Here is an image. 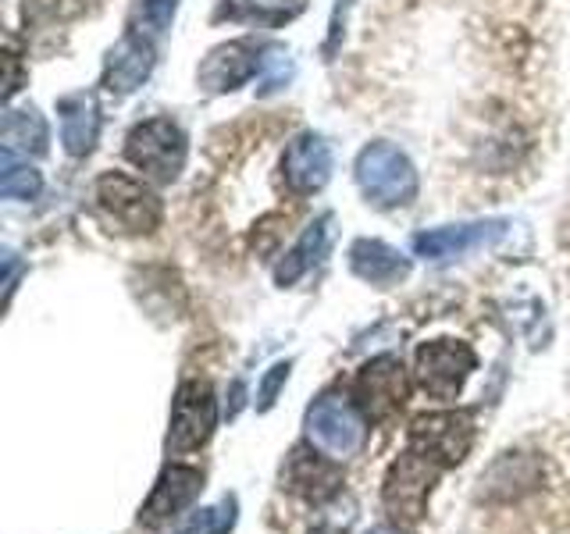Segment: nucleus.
Instances as JSON below:
<instances>
[{"label": "nucleus", "mask_w": 570, "mask_h": 534, "mask_svg": "<svg viewBox=\"0 0 570 534\" xmlns=\"http://www.w3.org/2000/svg\"><path fill=\"white\" fill-rule=\"evenodd\" d=\"M307 438L332 459H353L367 445V414L350 396L328 392L307 409Z\"/></svg>", "instance_id": "f257e3e1"}, {"label": "nucleus", "mask_w": 570, "mask_h": 534, "mask_svg": "<svg viewBox=\"0 0 570 534\" xmlns=\"http://www.w3.org/2000/svg\"><path fill=\"white\" fill-rule=\"evenodd\" d=\"M356 182L364 196L382 210L406 207L417 196V171L410 157L392 142H371L356 157Z\"/></svg>", "instance_id": "f03ea898"}, {"label": "nucleus", "mask_w": 570, "mask_h": 534, "mask_svg": "<svg viewBox=\"0 0 570 534\" xmlns=\"http://www.w3.org/2000/svg\"><path fill=\"white\" fill-rule=\"evenodd\" d=\"M125 157L154 182H175L186 168V132L171 118H147L125 136Z\"/></svg>", "instance_id": "7ed1b4c3"}, {"label": "nucleus", "mask_w": 570, "mask_h": 534, "mask_svg": "<svg viewBox=\"0 0 570 534\" xmlns=\"http://www.w3.org/2000/svg\"><path fill=\"white\" fill-rule=\"evenodd\" d=\"M439 463H432L428 456H421L417 449H406L385 474V510L400 527H414L421 524V516L428 513V498H432V488L439 481Z\"/></svg>", "instance_id": "20e7f679"}, {"label": "nucleus", "mask_w": 570, "mask_h": 534, "mask_svg": "<svg viewBox=\"0 0 570 534\" xmlns=\"http://www.w3.org/2000/svg\"><path fill=\"white\" fill-rule=\"evenodd\" d=\"M97 200L107 218H111L121 231H132V236H147V231H154L160 225V218H165L157 192L121 171L100 175Z\"/></svg>", "instance_id": "39448f33"}, {"label": "nucleus", "mask_w": 570, "mask_h": 534, "mask_svg": "<svg viewBox=\"0 0 570 534\" xmlns=\"http://www.w3.org/2000/svg\"><path fill=\"white\" fill-rule=\"evenodd\" d=\"M474 445V417L463 409H442V414H421L410 424V449H417L439 467H456L468 459Z\"/></svg>", "instance_id": "423d86ee"}, {"label": "nucleus", "mask_w": 570, "mask_h": 534, "mask_svg": "<svg viewBox=\"0 0 570 534\" xmlns=\"http://www.w3.org/2000/svg\"><path fill=\"white\" fill-rule=\"evenodd\" d=\"M474 367V349L468 343H456V338H435V343H424L417 349V385L442 403L460 396V388L471 378Z\"/></svg>", "instance_id": "0eeeda50"}, {"label": "nucleus", "mask_w": 570, "mask_h": 534, "mask_svg": "<svg viewBox=\"0 0 570 534\" xmlns=\"http://www.w3.org/2000/svg\"><path fill=\"white\" fill-rule=\"evenodd\" d=\"M214 424H218V399L207 382H186L178 388L175 406H171V432L168 445L175 453H189L207 445L214 435Z\"/></svg>", "instance_id": "6e6552de"}, {"label": "nucleus", "mask_w": 570, "mask_h": 534, "mask_svg": "<svg viewBox=\"0 0 570 534\" xmlns=\"http://www.w3.org/2000/svg\"><path fill=\"white\" fill-rule=\"evenodd\" d=\"M356 403L371 417V421H389L396 417L406 396H410V382H406V370L396 356H374L371 364L361 367L356 374Z\"/></svg>", "instance_id": "1a4fd4ad"}, {"label": "nucleus", "mask_w": 570, "mask_h": 534, "mask_svg": "<svg viewBox=\"0 0 570 534\" xmlns=\"http://www.w3.org/2000/svg\"><path fill=\"white\" fill-rule=\"evenodd\" d=\"M204 488V474L196 467H183V463H171V467L157 477V485L150 498L139 510V524L142 527H160L168 524L171 516L183 513L196 495Z\"/></svg>", "instance_id": "9d476101"}, {"label": "nucleus", "mask_w": 570, "mask_h": 534, "mask_svg": "<svg viewBox=\"0 0 570 534\" xmlns=\"http://www.w3.org/2000/svg\"><path fill=\"white\" fill-rule=\"evenodd\" d=\"M282 175H285V186H289L293 192H299V196H311L317 189H325L328 175H332L328 142L321 136H314V132L296 136L282 154Z\"/></svg>", "instance_id": "9b49d317"}, {"label": "nucleus", "mask_w": 570, "mask_h": 534, "mask_svg": "<svg viewBox=\"0 0 570 534\" xmlns=\"http://www.w3.org/2000/svg\"><path fill=\"white\" fill-rule=\"evenodd\" d=\"M542 485V463L531 453H503L481 474V498L485 503H517Z\"/></svg>", "instance_id": "f8f14e48"}, {"label": "nucleus", "mask_w": 570, "mask_h": 534, "mask_svg": "<svg viewBox=\"0 0 570 534\" xmlns=\"http://www.w3.org/2000/svg\"><path fill=\"white\" fill-rule=\"evenodd\" d=\"M507 231V221H471V225H445L414 236V254L424 260H450L463 257L478 246H489Z\"/></svg>", "instance_id": "ddd939ff"}, {"label": "nucleus", "mask_w": 570, "mask_h": 534, "mask_svg": "<svg viewBox=\"0 0 570 534\" xmlns=\"http://www.w3.org/2000/svg\"><path fill=\"white\" fill-rule=\"evenodd\" d=\"M343 485V471H338V459L325 456L317 445H299L293 449L289 463H285V488L311 498V503H321L338 492Z\"/></svg>", "instance_id": "4468645a"}, {"label": "nucleus", "mask_w": 570, "mask_h": 534, "mask_svg": "<svg viewBox=\"0 0 570 534\" xmlns=\"http://www.w3.org/2000/svg\"><path fill=\"white\" fill-rule=\"evenodd\" d=\"M257 71V50L249 43H222L214 47L204 65H200V86L207 93H232V89H239L243 82L254 79Z\"/></svg>", "instance_id": "2eb2a0df"}, {"label": "nucleus", "mask_w": 570, "mask_h": 534, "mask_svg": "<svg viewBox=\"0 0 570 534\" xmlns=\"http://www.w3.org/2000/svg\"><path fill=\"white\" fill-rule=\"evenodd\" d=\"M150 68H154V47H150V40H142V36L129 32L111 50V58H107V68H104L107 93H115V97L132 93V89L142 86V79L150 76Z\"/></svg>", "instance_id": "dca6fc26"}, {"label": "nucleus", "mask_w": 570, "mask_h": 534, "mask_svg": "<svg viewBox=\"0 0 570 534\" xmlns=\"http://www.w3.org/2000/svg\"><path fill=\"white\" fill-rule=\"evenodd\" d=\"M350 267L356 278H364L371 285H396L410 275V260L379 239H361L350 249Z\"/></svg>", "instance_id": "f3484780"}, {"label": "nucleus", "mask_w": 570, "mask_h": 534, "mask_svg": "<svg viewBox=\"0 0 570 534\" xmlns=\"http://www.w3.org/2000/svg\"><path fill=\"white\" fill-rule=\"evenodd\" d=\"M61 111V142L71 157H86L100 136V111L89 97H65L58 103Z\"/></svg>", "instance_id": "a211bd4d"}, {"label": "nucleus", "mask_w": 570, "mask_h": 534, "mask_svg": "<svg viewBox=\"0 0 570 534\" xmlns=\"http://www.w3.org/2000/svg\"><path fill=\"white\" fill-rule=\"evenodd\" d=\"M325 243H328V218H317L307 231H303V239L282 257V264L275 267V281L293 285L299 275H307V267L317 264V257L325 254Z\"/></svg>", "instance_id": "6ab92c4d"}, {"label": "nucleus", "mask_w": 570, "mask_h": 534, "mask_svg": "<svg viewBox=\"0 0 570 534\" xmlns=\"http://www.w3.org/2000/svg\"><path fill=\"white\" fill-rule=\"evenodd\" d=\"M14 154H32L40 157L47 154V121L40 111H11L8 121H4V157H14Z\"/></svg>", "instance_id": "aec40b11"}, {"label": "nucleus", "mask_w": 570, "mask_h": 534, "mask_svg": "<svg viewBox=\"0 0 570 534\" xmlns=\"http://www.w3.org/2000/svg\"><path fill=\"white\" fill-rule=\"evenodd\" d=\"M43 189V178L36 168L29 165H4V178H0V192L8 196V200H32V196H40Z\"/></svg>", "instance_id": "412c9836"}, {"label": "nucleus", "mask_w": 570, "mask_h": 534, "mask_svg": "<svg viewBox=\"0 0 570 534\" xmlns=\"http://www.w3.org/2000/svg\"><path fill=\"white\" fill-rule=\"evenodd\" d=\"M289 370H293L289 360H282V364H275L272 370H267V378L257 388V409H272L275 406V396H278V388L285 385V378H289Z\"/></svg>", "instance_id": "4be33fe9"}, {"label": "nucleus", "mask_w": 570, "mask_h": 534, "mask_svg": "<svg viewBox=\"0 0 570 534\" xmlns=\"http://www.w3.org/2000/svg\"><path fill=\"white\" fill-rule=\"evenodd\" d=\"M232 524H236V498H228V503L218 510V516H214V524H210L207 534H228Z\"/></svg>", "instance_id": "5701e85b"}, {"label": "nucleus", "mask_w": 570, "mask_h": 534, "mask_svg": "<svg viewBox=\"0 0 570 534\" xmlns=\"http://www.w3.org/2000/svg\"><path fill=\"white\" fill-rule=\"evenodd\" d=\"M147 14L154 18L157 29H165L168 18L175 14V0H147Z\"/></svg>", "instance_id": "b1692460"}, {"label": "nucleus", "mask_w": 570, "mask_h": 534, "mask_svg": "<svg viewBox=\"0 0 570 534\" xmlns=\"http://www.w3.org/2000/svg\"><path fill=\"white\" fill-rule=\"evenodd\" d=\"M243 406V385L232 388V406H228V417H236V409Z\"/></svg>", "instance_id": "393cba45"}]
</instances>
